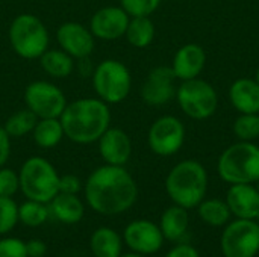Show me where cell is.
<instances>
[{"mask_svg":"<svg viewBox=\"0 0 259 257\" xmlns=\"http://www.w3.org/2000/svg\"><path fill=\"white\" fill-rule=\"evenodd\" d=\"M217 171L229 185L256 183L259 180V147L250 141H240L228 147L219 158Z\"/></svg>","mask_w":259,"mask_h":257,"instance_id":"cell-4","label":"cell"},{"mask_svg":"<svg viewBox=\"0 0 259 257\" xmlns=\"http://www.w3.org/2000/svg\"><path fill=\"white\" fill-rule=\"evenodd\" d=\"M176 76L171 67L159 65L150 70L141 86V98L149 106H162L176 95Z\"/></svg>","mask_w":259,"mask_h":257,"instance_id":"cell-13","label":"cell"},{"mask_svg":"<svg viewBox=\"0 0 259 257\" xmlns=\"http://www.w3.org/2000/svg\"><path fill=\"white\" fill-rule=\"evenodd\" d=\"M56 41L73 59L90 58L96 47V38L90 27L79 21H65L56 29Z\"/></svg>","mask_w":259,"mask_h":257,"instance_id":"cell-12","label":"cell"},{"mask_svg":"<svg viewBox=\"0 0 259 257\" xmlns=\"http://www.w3.org/2000/svg\"><path fill=\"white\" fill-rule=\"evenodd\" d=\"M188 224H190L188 209L175 204L164 211L159 221V229L165 239L179 241L182 236H185L188 230Z\"/></svg>","mask_w":259,"mask_h":257,"instance_id":"cell-21","label":"cell"},{"mask_svg":"<svg viewBox=\"0 0 259 257\" xmlns=\"http://www.w3.org/2000/svg\"><path fill=\"white\" fill-rule=\"evenodd\" d=\"M11 136L5 130V127H0V168L8 162L11 156Z\"/></svg>","mask_w":259,"mask_h":257,"instance_id":"cell-35","label":"cell"},{"mask_svg":"<svg viewBox=\"0 0 259 257\" xmlns=\"http://www.w3.org/2000/svg\"><path fill=\"white\" fill-rule=\"evenodd\" d=\"M120 257H144V254H140V253H129V254H121Z\"/></svg>","mask_w":259,"mask_h":257,"instance_id":"cell-38","label":"cell"},{"mask_svg":"<svg viewBox=\"0 0 259 257\" xmlns=\"http://www.w3.org/2000/svg\"><path fill=\"white\" fill-rule=\"evenodd\" d=\"M64 135L74 144H93L109 129L111 111L103 100L87 97L67 103L59 117Z\"/></svg>","mask_w":259,"mask_h":257,"instance_id":"cell-2","label":"cell"},{"mask_svg":"<svg viewBox=\"0 0 259 257\" xmlns=\"http://www.w3.org/2000/svg\"><path fill=\"white\" fill-rule=\"evenodd\" d=\"M131 15L121 6H105L90 20V30L100 41H115L124 36Z\"/></svg>","mask_w":259,"mask_h":257,"instance_id":"cell-14","label":"cell"},{"mask_svg":"<svg viewBox=\"0 0 259 257\" xmlns=\"http://www.w3.org/2000/svg\"><path fill=\"white\" fill-rule=\"evenodd\" d=\"M229 100L240 114H259V83L253 79H237L229 88Z\"/></svg>","mask_w":259,"mask_h":257,"instance_id":"cell-19","label":"cell"},{"mask_svg":"<svg viewBox=\"0 0 259 257\" xmlns=\"http://www.w3.org/2000/svg\"><path fill=\"white\" fill-rule=\"evenodd\" d=\"M255 80L259 83V68H258V71H256V77H255Z\"/></svg>","mask_w":259,"mask_h":257,"instance_id":"cell-39","label":"cell"},{"mask_svg":"<svg viewBox=\"0 0 259 257\" xmlns=\"http://www.w3.org/2000/svg\"><path fill=\"white\" fill-rule=\"evenodd\" d=\"M26 253L27 257H42L47 253V247L39 239H32L26 242Z\"/></svg>","mask_w":259,"mask_h":257,"instance_id":"cell-37","label":"cell"},{"mask_svg":"<svg viewBox=\"0 0 259 257\" xmlns=\"http://www.w3.org/2000/svg\"><path fill=\"white\" fill-rule=\"evenodd\" d=\"M8 38L14 53L29 61L39 59L50 42L46 24L33 14L17 15L9 26Z\"/></svg>","mask_w":259,"mask_h":257,"instance_id":"cell-6","label":"cell"},{"mask_svg":"<svg viewBox=\"0 0 259 257\" xmlns=\"http://www.w3.org/2000/svg\"><path fill=\"white\" fill-rule=\"evenodd\" d=\"M50 214L64 224H76L83 218L85 208L76 194L58 192L49 206Z\"/></svg>","mask_w":259,"mask_h":257,"instance_id":"cell-20","label":"cell"},{"mask_svg":"<svg viewBox=\"0 0 259 257\" xmlns=\"http://www.w3.org/2000/svg\"><path fill=\"white\" fill-rule=\"evenodd\" d=\"M234 135L240 141H255L259 138V114H240L232 126Z\"/></svg>","mask_w":259,"mask_h":257,"instance_id":"cell-29","label":"cell"},{"mask_svg":"<svg viewBox=\"0 0 259 257\" xmlns=\"http://www.w3.org/2000/svg\"><path fill=\"white\" fill-rule=\"evenodd\" d=\"M256 183H259V180H258V182H256ZM258 191H259V185H258Z\"/></svg>","mask_w":259,"mask_h":257,"instance_id":"cell-40","label":"cell"},{"mask_svg":"<svg viewBox=\"0 0 259 257\" xmlns=\"http://www.w3.org/2000/svg\"><path fill=\"white\" fill-rule=\"evenodd\" d=\"M124 36L132 47L146 48L155 39V24L150 17H131Z\"/></svg>","mask_w":259,"mask_h":257,"instance_id":"cell-25","label":"cell"},{"mask_svg":"<svg viewBox=\"0 0 259 257\" xmlns=\"http://www.w3.org/2000/svg\"><path fill=\"white\" fill-rule=\"evenodd\" d=\"M199 208V217L212 227H222L225 226L231 218V211L226 201L220 198H211V200H202Z\"/></svg>","mask_w":259,"mask_h":257,"instance_id":"cell-26","label":"cell"},{"mask_svg":"<svg viewBox=\"0 0 259 257\" xmlns=\"http://www.w3.org/2000/svg\"><path fill=\"white\" fill-rule=\"evenodd\" d=\"M176 100L182 112L193 120H208L215 114L219 105L217 91L199 77L184 80L176 89Z\"/></svg>","mask_w":259,"mask_h":257,"instance_id":"cell-8","label":"cell"},{"mask_svg":"<svg viewBox=\"0 0 259 257\" xmlns=\"http://www.w3.org/2000/svg\"><path fill=\"white\" fill-rule=\"evenodd\" d=\"M30 135L35 144L39 148L46 150L56 147L62 141V138H65L59 118H38Z\"/></svg>","mask_w":259,"mask_h":257,"instance_id":"cell-23","label":"cell"},{"mask_svg":"<svg viewBox=\"0 0 259 257\" xmlns=\"http://www.w3.org/2000/svg\"><path fill=\"white\" fill-rule=\"evenodd\" d=\"M138 197V188L124 167L103 165L96 168L85 183V198L93 211L102 215H118L129 211Z\"/></svg>","mask_w":259,"mask_h":257,"instance_id":"cell-1","label":"cell"},{"mask_svg":"<svg viewBox=\"0 0 259 257\" xmlns=\"http://www.w3.org/2000/svg\"><path fill=\"white\" fill-rule=\"evenodd\" d=\"M36 121H38V117L26 108V109L14 112L6 120L3 127L11 138H23V136L32 133Z\"/></svg>","mask_w":259,"mask_h":257,"instance_id":"cell-27","label":"cell"},{"mask_svg":"<svg viewBox=\"0 0 259 257\" xmlns=\"http://www.w3.org/2000/svg\"><path fill=\"white\" fill-rule=\"evenodd\" d=\"M90 247L96 257L121 256V238L115 230L109 227L97 229L91 236Z\"/></svg>","mask_w":259,"mask_h":257,"instance_id":"cell-24","label":"cell"},{"mask_svg":"<svg viewBox=\"0 0 259 257\" xmlns=\"http://www.w3.org/2000/svg\"><path fill=\"white\" fill-rule=\"evenodd\" d=\"M162 0H120V6L131 17H150Z\"/></svg>","mask_w":259,"mask_h":257,"instance_id":"cell-31","label":"cell"},{"mask_svg":"<svg viewBox=\"0 0 259 257\" xmlns=\"http://www.w3.org/2000/svg\"><path fill=\"white\" fill-rule=\"evenodd\" d=\"M226 203L232 215L241 220L259 218V191L253 183L231 185L226 194Z\"/></svg>","mask_w":259,"mask_h":257,"instance_id":"cell-17","label":"cell"},{"mask_svg":"<svg viewBox=\"0 0 259 257\" xmlns=\"http://www.w3.org/2000/svg\"><path fill=\"white\" fill-rule=\"evenodd\" d=\"M39 65L53 79H65L74 70V59L62 48H47L39 56Z\"/></svg>","mask_w":259,"mask_h":257,"instance_id":"cell-22","label":"cell"},{"mask_svg":"<svg viewBox=\"0 0 259 257\" xmlns=\"http://www.w3.org/2000/svg\"><path fill=\"white\" fill-rule=\"evenodd\" d=\"M208 189V173L205 167L187 159L171 168L165 179V191L175 204L193 209L200 204Z\"/></svg>","mask_w":259,"mask_h":257,"instance_id":"cell-3","label":"cell"},{"mask_svg":"<svg viewBox=\"0 0 259 257\" xmlns=\"http://www.w3.org/2000/svg\"><path fill=\"white\" fill-rule=\"evenodd\" d=\"M24 103L38 118H59L67 106V98L55 83L33 80L24 89Z\"/></svg>","mask_w":259,"mask_h":257,"instance_id":"cell-10","label":"cell"},{"mask_svg":"<svg viewBox=\"0 0 259 257\" xmlns=\"http://www.w3.org/2000/svg\"><path fill=\"white\" fill-rule=\"evenodd\" d=\"M97 142L99 153L105 164L124 167L129 162L132 155V141L124 130L118 127H109Z\"/></svg>","mask_w":259,"mask_h":257,"instance_id":"cell-16","label":"cell"},{"mask_svg":"<svg viewBox=\"0 0 259 257\" xmlns=\"http://www.w3.org/2000/svg\"><path fill=\"white\" fill-rule=\"evenodd\" d=\"M124 242L134 253L140 254H153L156 253L164 242L162 232L159 226L149 220L132 221L123 233Z\"/></svg>","mask_w":259,"mask_h":257,"instance_id":"cell-15","label":"cell"},{"mask_svg":"<svg viewBox=\"0 0 259 257\" xmlns=\"http://www.w3.org/2000/svg\"><path fill=\"white\" fill-rule=\"evenodd\" d=\"M185 142V126L173 117L164 115L153 121L147 133V144L150 150L158 156L176 155Z\"/></svg>","mask_w":259,"mask_h":257,"instance_id":"cell-11","label":"cell"},{"mask_svg":"<svg viewBox=\"0 0 259 257\" xmlns=\"http://www.w3.org/2000/svg\"><path fill=\"white\" fill-rule=\"evenodd\" d=\"M206 64V53L199 44H185L182 45L171 62V70L176 76V79L191 80L199 77L203 67Z\"/></svg>","mask_w":259,"mask_h":257,"instance_id":"cell-18","label":"cell"},{"mask_svg":"<svg viewBox=\"0 0 259 257\" xmlns=\"http://www.w3.org/2000/svg\"><path fill=\"white\" fill-rule=\"evenodd\" d=\"M225 257H255L259 251V224L237 218L226 226L220 239Z\"/></svg>","mask_w":259,"mask_h":257,"instance_id":"cell-9","label":"cell"},{"mask_svg":"<svg viewBox=\"0 0 259 257\" xmlns=\"http://www.w3.org/2000/svg\"><path fill=\"white\" fill-rule=\"evenodd\" d=\"M165 257H200L199 251L188 244H181L175 248H171Z\"/></svg>","mask_w":259,"mask_h":257,"instance_id":"cell-36","label":"cell"},{"mask_svg":"<svg viewBox=\"0 0 259 257\" xmlns=\"http://www.w3.org/2000/svg\"><path fill=\"white\" fill-rule=\"evenodd\" d=\"M18 223V206L12 197H0V235L9 233Z\"/></svg>","mask_w":259,"mask_h":257,"instance_id":"cell-30","label":"cell"},{"mask_svg":"<svg viewBox=\"0 0 259 257\" xmlns=\"http://www.w3.org/2000/svg\"><path fill=\"white\" fill-rule=\"evenodd\" d=\"M20 189V177L11 168H0V197H14Z\"/></svg>","mask_w":259,"mask_h":257,"instance_id":"cell-32","label":"cell"},{"mask_svg":"<svg viewBox=\"0 0 259 257\" xmlns=\"http://www.w3.org/2000/svg\"><path fill=\"white\" fill-rule=\"evenodd\" d=\"M0 257H27L26 244L17 238L0 239Z\"/></svg>","mask_w":259,"mask_h":257,"instance_id":"cell-33","label":"cell"},{"mask_svg":"<svg viewBox=\"0 0 259 257\" xmlns=\"http://www.w3.org/2000/svg\"><path fill=\"white\" fill-rule=\"evenodd\" d=\"M20 191L27 200L50 203L59 192V174L56 168L41 156H32L24 161L18 173Z\"/></svg>","mask_w":259,"mask_h":257,"instance_id":"cell-5","label":"cell"},{"mask_svg":"<svg viewBox=\"0 0 259 257\" xmlns=\"http://www.w3.org/2000/svg\"><path fill=\"white\" fill-rule=\"evenodd\" d=\"M93 89L108 105H118L131 92L132 76L129 68L118 59H105L91 74Z\"/></svg>","mask_w":259,"mask_h":257,"instance_id":"cell-7","label":"cell"},{"mask_svg":"<svg viewBox=\"0 0 259 257\" xmlns=\"http://www.w3.org/2000/svg\"><path fill=\"white\" fill-rule=\"evenodd\" d=\"M50 215L46 203L27 200L21 206H18V221H21L27 227H39L42 226Z\"/></svg>","mask_w":259,"mask_h":257,"instance_id":"cell-28","label":"cell"},{"mask_svg":"<svg viewBox=\"0 0 259 257\" xmlns=\"http://www.w3.org/2000/svg\"><path fill=\"white\" fill-rule=\"evenodd\" d=\"M82 189V182L74 174H64L59 177V192L64 194H76Z\"/></svg>","mask_w":259,"mask_h":257,"instance_id":"cell-34","label":"cell"}]
</instances>
